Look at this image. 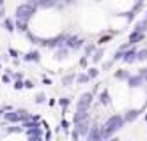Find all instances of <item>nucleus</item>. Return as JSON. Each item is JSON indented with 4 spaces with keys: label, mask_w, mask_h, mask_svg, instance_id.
I'll return each mask as SVG.
<instances>
[]
</instances>
